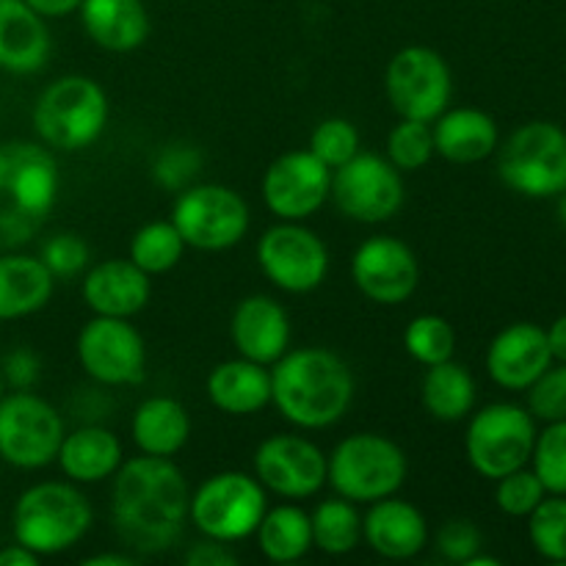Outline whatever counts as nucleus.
<instances>
[{
    "label": "nucleus",
    "instance_id": "nucleus-7",
    "mask_svg": "<svg viewBox=\"0 0 566 566\" xmlns=\"http://www.w3.org/2000/svg\"><path fill=\"white\" fill-rule=\"evenodd\" d=\"M497 177L509 191L553 199L566 191V130L556 122H528L497 147Z\"/></svg>",
    "mask_w": 566,
    "mask_h": 566
},
{
    "label": "nucleus",
    "instance_id": "nucleus-1",
    "mask_svg": "<svg viewBox=\"0 0 566 566\" xmlns=\"http://www.w3.org/2000/svg\"><path fill=\"white\" fill-rule=\"evenodd\" d=\"M111 481V520L125 551L138 558L160 556L182 539L191 486L171 459H125Z\"/></svg>",
    "mask_w": 566,
    "mask_h": 566
},
{
    "label": "nucleus",
    "instance_id": "nucleus-32",
    "mask_svg": "<svg viewBox=\"0 0 566 566\" xmlns=\"http://www.w3.org/2000/svg\"><path fill=\"white\" fill-rule=\"evenodd\" d=\"M310 525L313 547L326 556H346L363 545V514L357 512V503L340 495L321 501L310 512Z\"/></svg>",
    "mask_w": 566,
    "mask_h": 566
},
{
    "label": "nucleus",
    "instance_id": "nucleus-37",
    "mask_svg": "<svg viewBox=\"0 0 566 566\" xmlns=\"http://www.w3.org/2000/svg\"><path fill=\"white\" fill-rule=\"evenodd\" d=\"M531 464L547 495H566V420H556L536 431Z\"/></svg>",
    "mask_w": 566,
    "mask_h": 566
},
{
    "label": "nucleus",
    "instance_id": "nucleus-42",
    "mask_svg": "<svg viewBox=\"0 0 566 566\" xmlns=\"http://www.w3.org/2000/svg\"><path fill=\"white\" fill-rule=\"evenodd\" d=\"M528 412L542 423L566 420V363L551 365L534 385L528 387Z\"/></svg>",
    "mask_w": 566,
    "mask_h": 566
},
{
    "label": "nucleus",
    "instance_id": "nucleus-49",
    "mask_svg": "<svg viewBox=\"0 0 566 566\" xmlns=\"http://www.w3.org/2000/svg\"><path fill=\"white\" fill-rule=\"evenodd\" d=\"M138 564V556L130 553H97V556L83 558V566H133Z\"/></svg>",
    "mask_w": 566,
    "mask_h": 566
},
{
    "label": "nucleus",
    "instance_id": "nucleus-39",
    "mask_svg": "<svg viewBox=\"0 0 566 566\" xmlns=\"http://www.w3.org/2000/svg\"><path fill=\"white\" fill-rule=\"evenodd\" d=\"M307 149L321 164L337 169L359 153V130L354 127V122L343 119V116H329V119L318 122L315 130L310 133Z\"/></svg>",
    "mask_w": 566,
    "mask_h": 566
},
{
    "label": "nucleus",
    "instance_id": "nucleus-45",
    "mask_svg": "<svg viewBox=\"0 0 566 566\" xmlns=\"http://www.w3.org/2000/svg\"><path fill=\"white\" fill-rule=\"evenodd\" d=\"M182 562L188 566H232L238 564V553L232 551V545H227V542L202 536V539L193 542V545L188 547Z\"/></svg>",
    "mask_w": 566,
    "mask_h": 566
},
{
    "label": "nucleus",
    "instance_id": "nucleus-16",
    "mask_svg": "<svg viewBox=\"0 0 566 566\" xmlns=\"http://www.w3.org/2000/svg\"><path fill=\"white\" fill-rule=\"evenodd\" d=\"M254 479L282 501H310L326 486V453L310 437L271 434L254 451Z\"/></svg>",
    "mask_w": 566,
    "mask_h": 566
},
{
    "label": "nucleus",
    "instance_id": "nucleus-28",
    "mask_svg": "<svg viewBox=\"0 0 566 566\" xmlns=\"http://www.w3.org/2000/svg\"><path fill=\"white\" fill-rule=\"evenodd\" d=\"M130 434L138 451L147 457L171 459L191 440V415L177 398L153 396L133 412Z\"/></svg>",
    "mask_w": 566,
    "mask_h": 566
},
{
    "label": "nucleus",
    "instance_id": "nucleus-20",
    "mask_svg": "<svg viewBox=\"0 0 566 566\" xmlns=\"http://www.w3.org/2000/svg\"><path fill=\"white\" fill-rule=\"evenodd\" d=\"M429 520L415 503L398 495L368 503L363 514V542L387 562H409L429 545Z\"/></svg>",
    "mask_w": 566,
    "mask_h": 566
},
{
    "label": "nucleus",
    "instance_id": "nucleus-8",
    "mask_svg": "<svg viewBox=\"0 0 566 566\" xmlns=\"http://www.w3.org/2000/svg\"><path fill=\"white\" fill-rule=\"evenodd\" d=\"M269 509V492L254 475L241 470H221L208 475L188 503V523L202 536L238 545L258 531Z\"/></svg>",
    "mask_w": 566,
    "mask_h": 566
},
{
    "label": "nucleus",
    "instance_id": "nucleus-38",
    "mask_svg": "<svg viewBox=\"0 0 566 566\" xmlns=\"http://www.w3.org/2000/svg\"><path fill=\"white\" fill-rule=\"evenodd\" d=\"M199 175H202V153L193 144H166L153 160V180L164 191H186L188 186L197 182Z\"/></svg>",
    "mask_w": 566,
    "mask_h": 566
},
{
    "label": "nucleus",
    "instance_id": "nucleus-22",
    "mask_svg": "<svg viewBox=\"0 0 566 566\" xmlns=\"http://www.w3.org/2000/svg\"><path fill=\"white\" fill-rule=\"evenodd\" d=\"M83 302L94 315L133 318L153 296V280L130 258H111L83 274Z\"/></svg>",
    "mask_w": 566,
    "mask_h": 566
},
{
    "label": "nucleus",
    "instance_id": "nucleus-50",
    "mask_svg": "<svg viewBox=\"0 0 566 566\" xmlns=\"http://www.w3.org/2000/svg\"><path fill=\"white\" fill-rule=\"evenodd\" d=\"M464 566H501V562H497V558H492V556H484V553H475V556L470 558V562Z\"/></svg>",
    "mask_w": 566,
    "mask_h": 566
},
{
    "label": "nucleus",
    "instance_id": "nucleus-15",
    "mask_svg": "<svg viewBox=\"0 0 566 566\" xmlns=\"http://www.w3.org/2000/svg\"><path fill=\"white\" fill-rule=\"evenodd\" d=\"M258 265L282 293H313L329 274V249L304 221H280L258 241Z\"/></svg>",
    "mask_w": 566,
    "mask_h": 566
},
{
    "label": "nucleus",
    "instance_id": "nucleus-21",
    "mask_svg": "<svg viewBox=\"0 0 566 566\" xmlns=\"http://www.w3.org/2000/svg\"><path fill=\"white\" fill-rule=\"evenodd\" d=\"M230 340L238 357L271 365L291 348V318L276 298L254 293L238 302L230 318Z\"/></svg>",
    "mask_w": 566,
    "mask_h": 566
},
{
    "label": "nucleus",
    "instance_id": "nucleus-19",
    "mask_svg": "<svg viewBox=\"0 0 566 566\" xmlns=\"http://www.w3.org/2000/svg\"><path fill=\"white\" fill-rule=\"evenodd\" d=\"M553 365L547 332L531 321H517L492 337L486 374L509 392H525Z\"/></svg>",
    "mask_w": 566,
    "mask_h": 566
},
{
    "label": "nucleus",
    "instance_id": "nucleus-46",
    "mask_svg": "<svg viewBox=\"0 0 566 566\" xmlns=\"http://www.w3.org/2000/svg\"><path fill=\"white\" fill-rule=\"evenodd\" d=\"M36 14H42L44 20H59V17H70L81 9L83 0H25Z\"/></svg>",
    "mask_w": 566,
    "mask_h": 566
},
{
    "label": "nucleus",
    "instance_id": "nucleus-23",
    "mask_svg": "<svg viewBox=\"0 0 566 566\" xmlns=\"http://www.w3.org/2000/svg\"><path fill=\"white\" fill-rule=\"evenodd\" d=\"M431 133H434V155L457 166L481 164L501 147L497 122L486 111L468 108V105H459V108L448 105L431 122Z\"/></svg>",
    "mask_w": 566,
    "mask_h": 566
},
{
    "label": "nucleus",
    "instance_id": "nucleus-36",
    "mask_svg": "<svg viewBox=\"0 0 566 566\" xmlns=\"http://www.w3.org/2000/svg\"><path fill=\"white\" fill-rule=\"evenodd\" d=\"M385 158L396 166L398 171H420L429 166L434 158V133H431V122L418 119H398L392 130L387 133V149Z\"/></svg>",
    "mask_w": 566,
    "mask_h": 566
},
{
    "label": "nucleus",
    "instance_id": "nucleus-29",
    "mask_svg": "<svg viewBox=\"0 0 566 566\" xmlns=\"http://www.w3.org/2000/svg\"><path fill=\"white\" fill-rule=\"evenodd\" d=\"M55 280L31 254L0 252V321L28 318L48 307Z\"/></svg>",
    "mask_w": 566,
    "mask_h": 566
},
{
    "label": "nucleus",
    "instance_id": "nucleus-27",
    "mask_svg": "<svg viewBox=\"0 0 566 566\" xmlns=\"http://www.w3.org/2000/svg\"><path fill=\"white\" fill-rule=\"evenodd\" d=\"M77 14L88 39L111 53H130L149 36V11L144 0H83Z\"/></svg>",
    "mask_w": 566,
    "mask_h": 566
},
{
    "label": "nucleus",
    "instance_id": "nucleus-6",
    "mask_svg": "<svg viewBox=\"0 0 566 566\" xmlns=\"http://www.w3.org/2000/svg\"><path fill=\"white\" fill-rule=\"evenodd\" d=\"M108 125V97L86 75H64L44 86L33 103V130L55 153H81L103 136Z\"/></svg>",
    "mask_w": 566,
    "mask_h": 566
},
{
    "label": "nucleus",
    "instance_id": "nucleus-10",
    "mask_svg": "<svg viewBox=\"0 0 566 566\" xmlns=\"http://www.w3.org/2000/svg\"><path fill=\"white\" fill-rule=\"evenodd\" d=\"M171 224L186 247L197 252H227L247 238L252 213L235 188L219 182H193L171 205Z\"/></svg>",
    "mask_w": 566,
    "mask_h": 566
},
{
    "label": "nucleus",
    "instance_id": "nucleus-33",
    "mask_svg": "<svg viewBox=\"0 0 566 566\" xmlns=\"http://www.w3.org/2000/svg\"><path fill=\"white\" fill-rule=\"evenodd\" d=\"M186 241L177 232V227L166 221H149V224L138 227L136 235L130 238V252L127 258L149 276L169 274L171 269H177V263L186 254Z\"/></svg>",
    "mask_w": 566,
    "mask_h": 566
},
{
    "label": "nucleus",
    "instance_id": "nucleus-14",
    "mask_svg": "<svg viewBox=\"0 0 566 566\" xmlns=\"http://www.w3.org/2000/svg\"><path fill=\"white\" fill-rule=\"evenodd\" d=\"M83 374L99 387H133L147 376V343L130 318L94 315L75 340Z\"/></svg>",
    "mask_w": 566,
    "mask_h": 566
},
{
    "label": "nucleus",
    "instance_id": "nucleus-30",
    "mask_svg": "<svg viewBox=\"0 0 566 566\" xmlns=\"http://www.w3.org/2000/svg\"><path fill=\"white\" fill-rule=\"evenodd\" d=\"M420 401L426 412L440 423H459L473 415L479 387L464 365H459L457 359H446L426 368L423 381H420Z\"/></svg>",
    "mask_w": 566,
    "mask_h": 566
},
{
    "label": "nucleus",
    "instance_id": "nucleus-18",
    "mask_svg": "<svg viewBox=\"0 0 566 566\" xmlns=\"http://www.w3.org/2000/svg\"><path fill=\"white\" fill-rule=\"evenodd\" d=\"M352 280L368 302L398 307L418 291L420 263L409 243L392 235H374L354 252Z\"/></svg>",
    "mask_w": 566,
    "mask_h": 566
},
{
    "label": "nucleus",
    "instance_id": "nucleus-48",
    "mask_svg": "<svg viewBox=\"0 0 566 566\" xmlns=\"http://www.w3.org/2000/svg\"><path fill=\"white\" fill-rule=\"evenodd\" d=\"M547 332V343H551L553 363H566V315L556 318Z\"/></svg>",
    "mask_w": 566,
    "mask_h": 566
},
{
    "label": "nucleus",
    "instance_id": "nucleus-51",
    "mask_svg": "<svg viewBox=\"0 0 566 566\" xmlns=\"http://www.w3.org/2000/svg\"><path fill=\"white\" fill-rule=\"evenodd\" d=\"M558 221L566 227V191L558 193Z\"/></svg>",
    "mask_w": 566,
    "mask_h": 566
},
{
    "label": "nucleus",
    "instance_id": "nucleus-34",
    "mask_svg": "<svg viewBox=\"0 0 566 566\" xmlns=\"http://www.w3.org/2000/svg\"><path fill=\"white\" fill-rule=\"evenodd\" d=\"M403 352L415 363L423 365V368L446 363V359H453V354H457V329L442 315H418L403 329Z\"/></svg>",
    "mask_w": 566,
    "mask_h": 566
},
{
    "label": "nucleus",
    "instance_id": "nucleus-43",
    "mask_svg": "<svg viewBox=\"0 0 566 566\" xmlns=\"http://www.w3.org/2000/svg\"><path fill=\"white\" fill-rule=\"evenodd\" d=\"M437 551L446 562L464 566L475 553L484 551V536L470 520H448L437 531Z\"/></svg>",
    "mask_w": 566,
    "mask_h": 566
},
{
    "label": "nucleus",
    "instance_id": "nucleus-5",
    "mask_svg": "<svg viewBox=\"0 0 566 566\" xmlns=\"http://www.w3.org/2000/svg\"><path fill=\"white\" fill-rule=\"evenodd\" d=\"M407 473L409 462L401 446L376 431L348 434L326 457V484L357 506L398 495Z\"/></svg>",
    "mask_w": 566,
    "mask_h": 566
},
{
    "label": "nucleus",
    "instance_id": "nucleus-25",
    "mask_svg": "<svg viewBox=\"0 0 566 566\" xmlns=\"http://www.w3.org/2000/svg\"><path fill=\"white\" fill-rule=\"evenodd\" d=\"M50 59L48 20L25 0H0V70L33 75Z\"/></svg>",
    "mask_w": 566,
    "mask_h": 566
},
{
    "label": "nucleus",
    "instance_id": "nucleus-2",
    "mask_svg": "<svg viewBox=\"0 0 566 566\" xmlns=\"http://www.w3.org/2000/svg\"><path fill=\"white\" fill-rule=\"evenodd\" d=\"M354 374L340 354L321 346L287 348L271 365V403L302 431L332 429L354 401Z\"/></svg>",
    "mask_w": 566,
    "mask_h": 566
},
{
    "label": "nucleus",
    "instance_id": "nucleus-11",
    "mask_svg": "<svg viewBox=\"0 0 566 566\" xmlns=\"http://www.w3.org/2000/svg\"><path fill=\"white\" fill-rule=\"evenodd\" d=\"M64 434V418L48 398L31 390L0 398V459L11 468L42 470L53 464Z\"/></svg>",
    "mask_w": 566,
    "mask_h": 566
},
{
    "label": "nucleus",
    "instance_id": "nucleus-24",
    "mask_svg": "<svg viewBox=\"0 0 566 566\" xmlns=\"http://www.w3.org/2000/svg\"><path fill=\"white\" fill-rule=\"evenodd\" d=\"M55 462H59L61 473L72 484H103V481L114 479L116 470L122 468L125 448H122V440L111 429L86 423L77 426L75 431H66Z\"/></svg>",
    "mask_w": 566,
    "mask_h": 566
},
{
    "label": "nucleus",
    "instance_id": "nucleus-4",
    "mask_svg": "<svg viewBox=\"0 0 566 566\" xmlns=\"http://www.w3.org/2000/svg\"><path fill=\"white\" fill-rule=\"evenodd\" d=\"M94 509L72 481H39L14 503L11 534L14 542L39 558L59 556L81 545L92 531Z\"/></svg>",
    "mask_w": 566,
    "mask_h": 566
},
{
    "label": "nucleus",
    "instance_id": "nucleus-44",
    "mask_svg": "<svg viewBox=\"0 0 566 566\" xmlns=\"http://www.w3.org/2000/svg\"><path fill=\"white\" fill-rule=\"evenodd\" d=\"M0 374H3L6 387H11V390H33V385L42 376V363H39L31 348H14L3 357Z\"/></svg>",
    "mask_w": 566,
    "mask_h": 566
},
{
    "label": "nucleus",
    "instance_id": "nucleus-9",
    "mask_svg": "<svg viewBox=\"0 0 566 566\" xmlns=\"http://www.w3.org/2000/svg\"><path fill=\"white\" fill-rule=\"evenodd\" d=\"M536 442V418L520 403L497 401L473 409L464 431V453L481 479L497 481L520 468H528Z\"/></svg>",
    "mask_w": 566,
    "mask_h": 566
},
{
    "label": "nucleus",
    "instance_id": "nucleus-17",
    "mask_svg": "<svg viewBox=\"0 0 566 566\" xmlns=\"http://www.w3.org/2000/svg\"><path fill=\"white\" fill-rule=\"evenodd\" d=\"M260 191L271 216L280 221H307L329 202L332 169L310 149H291L271 160Z\"/></svg>",
    "mask_w": 566,
    "mask_h": 566
},
{
    "label": "nucleus",
    "instance_id": "nucleus-31",
    "mask_svg": "<svg viewBox=\"0 0 566 566\" xmlns=\"http://www.w3.org/2000/svg\"><path fill=\"white\" fill-rule=\"evenodd\" d=\"M258 551L271 564H296L313 551V525L310 512H304L296 501H285L280 506L265 509L258 531H254Z\"/></svg>",
    "mask_w": 566,
    "mask_h": 566
},
{
    "label": "nucleus",
    "instance_id": "nucleus-52",
    "mask_svg": "<svg viewBox=\"0 0 566 566\" xmlns=\"http://www.w3.org/2000/svg\"><path fill=\"white\" fill-rule=\"evenodd\" d=\"M6 396V381H3V374H0V398Z\"/></svg>",
    "mask_w": 566,
    "mask_h": 566
},
{
    "label": "nucleus",
    "instance_id": "nucleus-13",
    "mask_svg": "<svg viewBox=\"0 0 566 566\" xmlns=\"http://www.w3.org/2000/svg\"><path fill=\"white\" fill-rule=\"evenodd\" d=\"M329 199L346 219L381 224L401 213L403 177L385 155L357 153L348 164L332 169Z\"/></svg>",
    "mask_w": 566,
    "mask_h": 566
},
{
    "label": "nucleus",
    "instance_id": "nucleus-12",
    "mask_svg": "<svg viewBox=\"0 0 566 566\" xmlns=\"http://www.w3.org/2000/svg\"><path fill=\"white\" fill-rule=\"evenodd\" d=\"M385 94L398 119L434 122L451 105V66L434 48L409 44L387 61Z\"/></svg>",
    "mask_w": 566,
    "mask_h": 566
},
{
    "label": "nucleus",
    "instance_id": "nucleus-40",
    "mask_svg": "<svg viewBox=\"0 0 566 566\" xmlns=\"http://www.w3.org/2000/svg\"><path fill=\"white\" fill-rule=\"evenodd\" d=\"M495 484V503L503 514H509V517H528L547 495L542 481L536 479L534 470L528 468L514 470V473L497 479Z\"/></svg>",
    "mask_w": 566,
    "mask_h": 566
},
{
    "label": "nucleus",
    "instance_id": "nucleus-35",
    "mask_svg": "<svg viewBox=\"0 0 566 566\" xmlns=\"http://www.w3.org/2000/svg\"><path fill=\"white\" fill-rule=\"evenodd\" d=\"M525 520L534 551L545 562L566 564V495H545Z\"/></svg>",
    "mask_w": 566,
    "mask_h": 566
},
{
    "label": "nucleus",
    "instance_id": "nucleus-26",
    "mask_svg": "<svg viewBox=\"0 0 566 566\" xmlns=\"http://www.w3.org/2000/svg\"><path fill=\"white\" fill-rule=\"evenodd\" d=\"M208 401L230 418H252L271 403V368L252 359H224L205 381Z\"/></svg>",
    "mask_w": 566,
    "mask_h": 566
},
{
    "label": "nucleus",
    "instance_id": "nucleus-41",
    "mask_svg": "<svg viewBox=\"0 0 566 566\" xmlns=\"http://www.w3.org/2000/svg\"><path fill=\"white\" fill-rule=\"evenodd\" d=\"M88 258H92L88 243L75 232H55L42 243V252H39V260L53 274V280H75V276H81L86 271Z\"/></svg>",
    "mask_w": 566,
    "mask_h": 566
},
{
    "label": "nucleus",
    "instance_id": "nucleus-3",
    "mask_svg": "<svg viewBox=\"0 0 566 566\" xmlns=\"http://www.w3.org/2000/svg\"><path fill=\"white\" fill-rule=\"evenodd\" d=\"M59 188V164L44 144H0V252L25 247L42 230Z\"/></svg>",
    "mask_w": 566,
    "mask_h": 566
},
{
    "label": "nucleus",
    "instance_id": "nucleus-47",
    "mask_svg": "<svg viewBox=\"0 0 566 566\" xmlns=\"http://www.w3.org/2000/svg\"><path fill=\"white\" fill-rule=\"evenodd\" d=\"M36 564H39L36 553L22 547L20 542L0 547V566H36Z\"/></svg>",
    "mask_w": 566,
    "mask_h": 566
}]
</instances>
